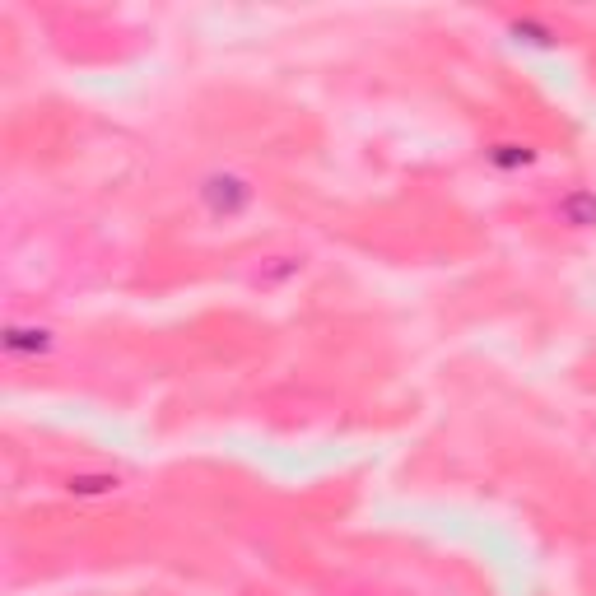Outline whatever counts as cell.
Returning <instances> with one entry per match:
<instances>
[{"instance_id":"obj_1","label":"cell","mask_w":596,"mask_h":596,"mask_svg":"<svg viewBox=\"0 0 596 596\" xmlns=\"http://www.w3.org/2000/svg\"><path fill=\"white\" fill-rule=\"evenodd\" d=\"M201 201H205V210H210V215L238 219L247 205H252V182H247V177H238V173H210L201 182Z\"/></svg>"},{"instance_id":"obj_2","label":"cell","mask_w":596,"mask_h":596,"mask_svg":"<svg viewBox=\"0 0 596 596\" xmlns=\"http://www.w3.org/2000/svg\"><path fill=\"white\" fill-rule=\"evenodd\" d=\"M0 340H5V354H10V359H38V354H52V345H56V336L47 326H19V322L5 326Z\"/></svg>"},{"instance_id":"obj_3","label":"cell","mask_w":596,"mask_h":596,"mask_svg":"<svg viewBox=\"0 0 596 596\" xmlns=\"http://www.w3.org/2000/svg\"><path fill=\"white\" fill-rule=\"evenodd\" d=\"M559 219L569 224V229H596V191H569L564 201H559Z\"/></svg>"},{"instance_id":"obj_4","label":"cell","mask_w":596,"mask_h":596,"mask_svg":"<svg viewBox=\"0 0 596 596\" xmlns=\"http://www.w3.org/2000/svg\"><path fill=\"white\" fill-rule=\"evenodd\" d=\"M298 271H303V257H271V261H261L257 285L261 289H280L285 280H294Z\"/></svg>"},{"instance_id":"obj_5","label":"cell","mask_w":596,"mask_h":596,"mask_svg":"<svg viewBox=\"0 0 596 596\" xmlns=\"http://www.w3.org/2000/svg\"><path fill=\"white\" fill-rule=\"evenodd\" d=\"M117 485H122L117 475H75V480H70V494H84V499H89V494H112Z\"/></svg>"},{"instance_id":"obj_6","label":"cell","mask_w":596,"mask_h":596,"mask_svg":"<svg viewBox=\"0 0 596 596\" xmlns=\"http://www.w3.org/2000/svg\"><path fill=\"white\" fill-rule=\"evenodd\" d=\"M489 159L499 163V168H522V163H531V149L527 145H499V149H489Z\"/></svg>"}]
</instances>
